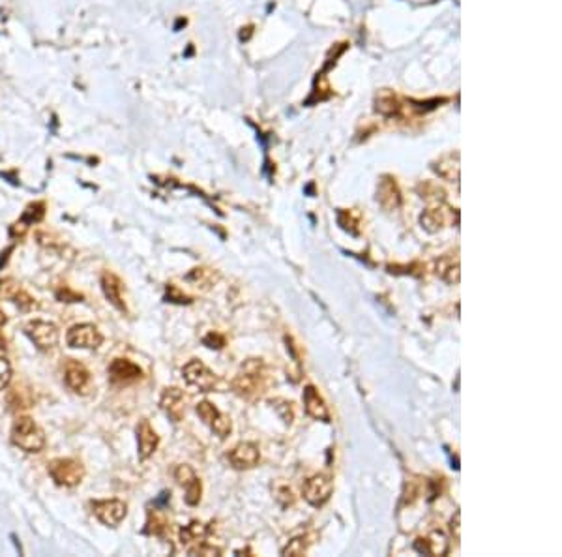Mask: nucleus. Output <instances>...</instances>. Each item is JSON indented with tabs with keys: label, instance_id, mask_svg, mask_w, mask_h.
<instances>
[{
	"label": "nucleus",
	"instance_id": "1",
	"mask_svg": "<svg viewBox=\"0 0 562 557\" xmlns=\"http://www.w3.org/2000/svg\"><path fill=\"white\" fill-rule=\"evenodd\" d=\"M270 387V376L263 358H247L231 383L234 394L244 400L261 398Z\"/></svg>",
	"mask_w": 562,
	"mask_h": 557
},
{
	"label": "nucleus",
	"instance_id": "2",
	"mask_svg": "<svg viewBox=\"0 0 562 557\" xmlns=\"http://www.w3.org/2000/svg\"><path fill=\"white\" fill-rule=\"evenodd\" d=\"M12 443L24 452H40L45 446V434L30 416H17L12 426Z\"/></svg>",
	"mask_w": 562,
	"mask_h": 557
},
{
	"label": "nucleus",
	"instance_id": "3",
	"mask_svg": "<svg viewBox=\"0 0 562 557\" xmlns=\"http://www.w3.org/2000/svg\"><path fill=\"white\" fill-rule=\"evenodd\" d=\"M182 376L187 385L199 388L201 393H223L227 388V383L219 379L212 369H208L205 362H201L197 358H192L182 368Z\"/></svg>",
	"mask_w": 562,
	"mask_h": 557
},
{
	"label": "nucleus",
	"instance_id": "4",
	"mask_svg": "<svg viewBox=\"0 0 562 557\" xmlns=\"http://www.w3.org/2000/svg\"><path fill=\"white\" fill-rule=\"evenodd\" d=\"M49 475L55 481V484L64 488H73L81 484L85 479V467L81 462H77L73 458H57L47 465Z\"/></svg>",
	"mask_w": 562,
	"mask_h": 557
},
{
	"label": "nucleus",
	"instance_id": "5",
	"mask_svg": "<svg viewBox=\"0 0 562 557\" xmlns=\"http://www.w3.org/2000/svg\"><path fill=\"white\" fill-rule=\"evenodd\" d=\"M24 334L29 336L40 351H49L59 344L60 332L55 323L41 321V319H32L24 325Z\"/></svg>",
	"mask_w": 562,
	"mask_h": 557
},
{
	"label": "nucleus",
	"instance_id": "6",
	"mask_svg": "<svg viewBox=\"0 0 562 557\" xmlns=\"http://www.w3.org/2000/svg\"><path fill=\"white\" fill-rule=\"evenodd\" d=\"M334 492V481L326 473H317L310 477L302 486V495L311 507H322Z\"/></svg>",
	"mask_w": 562,
	"mask_h": 557
},
{
	"label": "nucleus",
	"instance_id": "7",
	"mask_svg": "<svg viewBox=\"0 0 562 557\" xmlns=\"http://www.w3.org/2000/svg\"><path fill=\"white\" fill-rule=\"evenodd\" d=\"M195 413L199 415L201 421H203V423H205L206 426L219 437V439H225V437L231 435L233 424L229 421V416L223 415L222 411L217 409L214 404H210V402H199L197 407H195Z\"/></svg>",
	"mask_w": 562,
	"mask_h": 557
},
{
	"label": "nucleus",
	"instance_id": "8",
	"mask_svg": "<svg viewBox=\"0 0 562 557\" xmlns=\"http://www.w3.org/2000/svg\"><path fill=\"white\" fill-rule=\"evenodd\" d=\"M94 516L107 528H117L128 516V505L120 499H101L92 503Z\"/></svg>",
	"mask_w": 562,
	"mask_h": 557
},
{
	"label": "nucleus",
	"instance_id": "9",
	"mask_svg": "<svg viewBox=\"0 0 562 557\" xmlns=\"http://www.w3.org/2000/svg\"><path fill=\"white\" fill-rule=\"evenodd\" d=\"M66 341L73 349H98L103 341V336L90 323H81V325H73L68 330Z\"/></svg>",
	"mask_w": 562,
	"mask_h": 557
},
{
	"label": "nucleus",
	"instance_id": "10",
	"mask_svg": "<svg viewBox=\"0 0 562 557\" xmlns=\"http://www.w3.org/2000/svg\"><path fill=\"white\" fill-rule=\"evenodd\" d=\"M227 460L234 470H253L261 462V451H259V446L255 443H252V441H242V443H238V445L233 446L227 452Z\"/></svg>",
	"mask_w": 562,
	"mask_h": 557
},
{
	"label": "nucleus",
	"instance_id": "11",
	"mask_svg": "<svg viewBox=\"0 0 562 557\" xmlns=\"http://www.w3.org/2000/svg\"><path fill=\"white\" fill-rule=\"evenodd\" d=\"M175 479L184 490H186V503L189 507H197L201 503V493H203V484L201 479L195 475V471L189 465H178L175 470Z\"/></svg>",
	"mask_w": 562,
	"mask_h": 557
},
{
	"label": "nucleus",
	"instance_id": "12",
	"mask_svg": "<svg viewBox=\"0 0 562 557\" xmlns=\"http://www.w3.org/2000/svg\"><path fill=\"white\" fill-rule=\"evenodd\" d=\"M159 407L165 411V415L169 416L171 421L180 423L182 418H184V409H186L184 393L176 387L165 388L164 393H161V398H159Z\"/></svg>",
	"mask_w": 562,
	"mask_h": 557
},
{
	"label": "nucleus",
	"instance_id": "13",
	"mask_svg": "<svg viewBox=\"0 0 562 557\" xmlns=\"http://www.w3.org/2000/svg\"><path fill=\"white\" fill-rule=\"evenodd\" d=\"M415 550L424 556H446L448 554V539L440 529H435L426 537L415 540Z\"/></svg>",
	"mask_w": 562,
	"mask_h": 557
},
{
	"label": "nucleus",
	"instance_id": "14",
	"mask_svg": "<svg viewBox=\"0 0 562 557\" xmlns=\"http://www.w3.org/2000/svg\"><path fill=\"white\" fill-rule=\"evenodd\" d=\"M304 409L311 418L330 423V411H328L326 402L322 400V396L313 385H308L304 388Z\"/></svg>",
	"mask_w": 562,
	"mask_h": 557
},
{
	"label": "nucleus",
	"instance_id": "15",
	"mask_svg": "<svg viewBox=\"0 0 562 557\" xmlns=\"http://www.w3.org/2000/svg\"><path fill=\"white\" fill-rule=\"evenodd\" d=\"M66 385L77 394H87L90 388V372L82 364L70 360L66 364Z\"/></svg>",
	"mask_w": 562,
	"mask_h": 557
},
{
	"label": "nucleus",
	"instance_id": "16",
	"mask_svg": "<svg viewBox=\"0 0 562 557\" xmlns=\"http://www.w3.org/2000/svg\"><path fill=\"white\" fill-rule=\"evenodd\" d=\"M137 445H139V460H148L158 449L159 437L148 421H140L137 426Z\"/></svg>",
	"mask_w": 562,
	"mask_h": 557
},
{
	"label": "nucleus",
	"instance_id": "17",
	"mask_svg": "<svg viewBox=\"0 0 562 557\" xmlns=\"http://www.w3.org/2000/svg\"><path fill=\"white\" fill-rule=\"evenodd\" d=\"M109 376L115 383H129L143 376V369L128 358H115L109 364Z\"/></svg>",
	"mask_w": 562,
	"mask_h": 557
},
{
	"label": "nucleus",
	"instance_id": "18",
	"mask_svg": "<svg viewBox=\"0 0 562 557\" xmlns=\"http://www.w3.org/2000/svg\"><path fill=\"white\" fill-rule=\"evenodd\" d=\"M101 289H103L106 299L117 310L126 311V302H124L122 297V282L118 280V276H115L113 272H103V276H101Z\"/></svg>",
	"mask_w": 562,
	"mask_h": 557
},
{
	"label": "nucleus",
	"instance_id": "19",
	"mask_svg": "<svg viewBox=\"0 0 562 557\" xmlns=\"http://www.w3.org/2000/svg\"><path fill=\"white\" fill-rule=\"evenodd\" d=\"M435 274L448 285H457L461 272H459V259L454 255H442L435 261Z\"/></svg>",
	"mask_w": 562,
	"mask_h": 557
},
{
	"label": "nucleus",
	"instance_id": "20",
	"mask_svg": "<svg viewBox=\"0 0 562 557\" xmlns=\"http://www.w3.org/2000/svg\"><path fill=\"white\" fill-rule=\"evenodd\" d=\"M206 535H208V528L203 522H192L189 526L180 529V542L184 548H194V546L205 542Z\"/></svg>",
	"mask_w": 562,
	"mask_h": 557
},
{
	"label": "nucleus",
	"instance_id": "21",
	"mask_svg": "<svg viewBox=\"0 0 562 557\" xmlns=\"http://www.w3.org/2000/svg\"><path fill=\"white\" fill-rule=\"evenodd\" d=\"M379 201H381V205L387 211H394V209H398L401 205V195H399L396 182H384L382 184L381 192H379Z\"/></svg>",
	"mask_w": 562,
	"mask_h": 557
},
{
	"label": "nucleus",
	"instance_id": "22",
	"mask_svg": "<svg viewBox=\"0 0 562 557\" xmlns=\"http://www.w3.org/2000/svg\"><path fill=\"white\" fill-rule=\"evenodd\" d=\"M420 223L422 227L429 231V233H437V231H440L446 225L445 212L440 211V209H429V211H426L420 216Z\"/></svg>",
	"mask_w": 562,
	"mask_h": 557
},
{
	"label": "nucleus",
	"instance_id": "23",
	"mask_svg": "<svg viewBox=\"0 0 562 557\" xmlns=\"http://www.w3.org/2000/svg\"><path fill=\"white\" fill-rule=\"evenodd\" d=\"M311 537L310 535H302V537H296V539L289 540V544L281 550V556H291V557H300L308 554V548L311 544Z\"/></svg>",
	"mask_w": 562,
	"mask_h": 557
},
{
	"label": "nucleus",
	"instance_id": "24",
	"mask_svg": "<svg viewBox=\"0 0 562 557\" xmlns=\"http://www.w3.org/2000/svg\"><path fill=\"white\" fill-rule=\"evenodd\" d=\"M167 529V520L161 512L158 510H148V520H147V528H145V533L147 535H156V537H161Z\"/></svg>",
	"mask_w": 562,
	"mask_h": 557
},
{
	"label": "nucleus",
	"instance_id": "25",
	"mask_svg": "<svg viewBox=\"0 0 562 557\" xmlns=\"http://www.w3.org/2000/svg\"><path fill=\"white\" fill-rule=\"evenodd\" d=\"M10 381H12V364L8 362L6 357L0 355V390H4Z\"/></svg>",
	"mask_w": 562,
	"mask_h": 557
},
{
	"label": "nucleus",
	"instance_id": "26",
	"mask_svg": "<svg viewBox=\"0 0 562 557\" xmlns=\"http://www.w3.org/2000/svg\"><path fill=\"white\" fill-rule=\"evenodd\" d=\"M41 218H43V205L41 203H36V205H30L29 209H27V212H24L23 220H21V223H32V222H40ZM29 227V225H27Z\"/></svg>",
	"mask_w": 562,
	"mask_h": 557
},
{
	"label": "nucleus",
	"instance_id": "27",
	"mask_svg": "<svg viewBox=\"0 0 562 557\" xmlns=\"http://www.w3.org/2000/svg\"><path fill=\"white\" fill-rule=\"evenodd\" d=\"M187 551H189L192 556H222V550H219V548L206 544V542H201V544L189 548Z\"/></svg>",
	"mask_w": 562,
	"mask_h": 557
},
{
	"label": "nucleus",
	"instance_id": "28",
	"mask_svg": "<svg viewBox=\"0 0 562 557\" xmlns=\"http://www.w3.org/2000/svg\"><path fill=\"white\" fill-rule=\"evenodd\" d=\"M13 300H15V304H17L23 311L32 310V308L36 306L34 299H32V297H29V295L24 293V291H17V293L13 295Z\"/></svg>",
	"mask_w": 562,
	"mask_h": 557
},
{
	"label": "nucleus",
	"instance_id": "29",
	"mask_svg": "<svg viewBox=\"0 0 562 557\" xmlns=\"http://www.w3.org/2000/svg\"><path fill=\"white\" fill-rule=\"evenodd\" d=\"M203 344L206 347H210V349H222L225 346V338L217 334V332H210V334L203 338Z\"/></svg>",
	"mask_w": 562,
	"mask_h": 557
},
{
	"label": "nucleus",
	"instance_id": "30",
	"mask_svg": "<svg viewBox=\"0 0 562 557\" xmlns=\"http://www.w3.org/2000/svg\"><path fill=\"white\" fill-rule=\"evenodd\" d=\"M57 297H59V300H62V302H79V300L82 299L81 295L70 293L68 289H64V291H59V293H57Z\"/></svg>",
	"mask_w": 562,
	"mask_h": 557
},
{
	"label": "nucleus",
	"instance_id": "31",
	"mask_svg": "<svg viewBox=\"0 0 562 557\" xmlns=\"http://www.w3.org/2000/svg\"><path fill=\"white\" fill-rule=\"evenodd\" d=\"M459 518H461V512L457 510L456 514H454V518H452V522H450L452 533L456 531V539H459Z\"/></svg>",
	"mask_w": 562,
	"mask_h": 557
},
{
	"label": "nucleus",
	"instance_id": "32",
	"mask_svg": "<svg viewBox=\"0 0 562 557\" xmlns=\"http://www.w3.org/2000/svg\"><path fill=\"white\" fill-rule=\"evenodd\" d=\"M4 323H6V316H4V313L0 311V325H4Z\"/></svg>",
	"mask_w": 562,
	"mask_h": 557
}]
</instances>
